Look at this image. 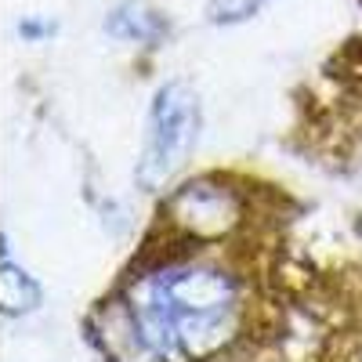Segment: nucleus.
<instances>
[{"label": "nucleus", "mask_w": 362, "mask_h": 362, "mask_svg": "<svg viewBox=\"0 0 362 362\" xmlns=\"http://www.w3.org/2000/svg\"><path fill=\"white\" fill-rule=\"evenodd\" d=\"M243 283L214 261H163L138 272L102 319L116 362H210L243 326Z\"/></svg>", "instance_id": "obj_1"}, {"label": "nucleus", "mask_w": 362, "mask_h": 362, "mask_svg": "<svg viewBox=\"0 0 362 362\" xmlns=\"http://www.w3.org/2000/svg\"><path fill=\"white\" fill-rule=\"evenodd\" d=\"M199 134V102L185 83H167L156 90L153 109L145 119V145L138 160V185L145 192L163 189L185 167Z\"/></svg>", "instance_id": "obj_2"}, {"label": "nucleus", "mask_w": 362, "mask_h": 362, "mask_svg": "<svg viewBox=\"0 0 362 362\" xmlns=\"http://www.w3.org/2000/svg\"><path fill=\"white\" fill-rule=\"evenodd\" d=\"M239 214H243L239 196L221 181L206 177L181 185L167 199V221L189 239H218L239 221Z\"/></svg>", "instance_id": "obj_3"}, {"label": "nucleus", "mask_w": 362, "mask_h": 362, "mask_svg": "<svg viewBox=\"0 0 362 362\" xmlns=\"http://www.w3.org/2000/svg\"><path fill=\"white\" fill-rule=\"evenodd\" d=\"M109 33L119 40H134V44H156L167 33V22L160 11H153L141 0H131V4L116 8L109 18Z\"/></svg>", "instance_id": "obj_4"}, {"label": "nucleus", "mask_w": 362, "mask_h": 362, "mask_svg": "<svg viewBox=\"0 0 362 362\" xmlns=\"http://www.w3.org/2000/svg\"><path fill=\"white\" fill-rule=\"evenodd\" d=\"M40 305V286L37 279H29L22 268L15 264H4V312H33Z\"/></svg>", "instance_id": "obj_5"}]
</instances>
